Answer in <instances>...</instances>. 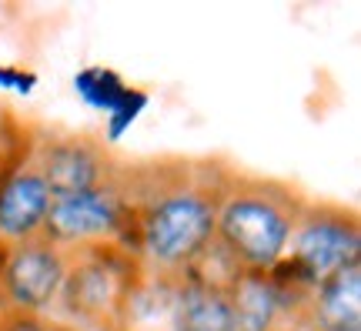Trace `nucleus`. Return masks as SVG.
<instances>
[{
  "mask_svg": "<svg viewBox=\"0 0 361 331\" xmlns=\"http://www.w3.org/2000/svg\"><path fill=\"white\" fill-rule=\"evenodd\" d=\"M231 161L221 157H134L121 161L114 174L124 204V241L141 258L147 278L164 288L178 284L188 267L214 241V217Z\"/></svg>",
  "mask_w": 361,
  "mask_h": 331,
  "instance_id": "f257e3e1",
  "label": "nucleus"
},
{
  "mask_svg": "<svg viewBox=\"0 0 361 331\" xmlns=\"http://www.w3.org/2000/svg\"><path fill=\"white\" fill-rule=\"evenodd\" d=\"M308 194L295 181L228 164L214 217V244L241 271H271L288 251Z\"/></svg>",
  "mask_w": 361,
  "mask_h": 331,
  "instance_id": "f03ea898",
  "label": "nucleus"
},
{
  "mask_svg": "<svg viewBox=\"0 0 361 331\" xmlns=\"http://www.w3.org/2000/svg\"><path fill=\"white\" fill-rule=\"evenodd\" d=\"M147 267L121 244H90L71 251L64 288L54 308L74 331H130L137 298L147 288Z\"/></svg>",
  "mask_w": 361,
  "mask_h": 331,
  "instance_id": "7ed1b4c3",
  "label": "nucleus"
},
{
  "mask_svg": "<svg viewBox=\"0 0 361 331\" xmlns=\"http://www.w3.org/2000/svg\"><path fill=\"white\" fill-rule=\"evenodd\" d=\"M361 261V217L355 204L335 198H311L301 207L288 251L271 267L274 278L288 288L311 294L322 281L338 275L341 267Z\"/></svg>",
  "mask_w": 361,
  "mask_h": 331,
  "instance_id": "20e7f679",
  "label": "nucleus"
},
{
  "mask_svg": "<svg viewBox=\"0 0 361 331\" xmlns=\"http://www.w3.org/2000/svg\"><path fill=\"white\" fill-rule=\"evenodd\" d=\"M34 164L54 198L101 188L117 174V157L101 138L74 128H40L34 138Z\"/></svg>",
  "mask_w": 361,
  "mask_h": 331,
  "instance_id": "39448f33",
  "label": "nucleus"
},
{
  "mask_svg": "<svg viewBox=\"0 0 361 331\" xmlns=\"http://www.w3.org/2000/svg\"><path fill=\"white\" fill-rule=\"evenodd\" d=\"M71 251L54 244L47 234L0 251V308L54 315L64 288Z\"/></svg>",
  "mask_w": 361,
  "mask_h": 331,
  "instance_id": "423d86ee",
  "label": "nucleus"
},
{
  "mask_svg": "<svg viewBox=\"0 0 361 331\" xmlns=\"http://www.w3.org/2000/svg\"><path fill=\"white\" fill-rule=\"evenodd\" d=\"M44 234L67 251L90 244H121L124 241V204L117 194L114 178L80 194H61L51 201Z\"/></svg>",
  "mask_w": 361,
  "mask_h": 331,
  "instance_id": "0eeeda50",
  "label": "nucleus"
},
{
  "mask_svg": "<svg viewBox=\"0 0 361 331\" xmlns=\"http://www.w3.org/2000/svg\"><path fill=\"white\" fill-rule=\"evenodd\" d=\"M54 194L44 184L34 157L0 181V251L44 234Z\"/></svg>",
  "mask_w": 361,
  "mask_h": 331,
  "instance_id": "6e6552de",
  "label": "nucleus"
},
{
  "mask_svg": "<svg viewBox=\"0 0 361 331\" xmlns=\"http://www.w3.org/2000/svg\"><path fill=\"white\" fill-rule=\"evenodd\" d=\"M305 331H361V261L322 281L305 305Z\"/></svg>",
  "mask_w": 361,
  "mask_h": 331,
  "instance_id": "1a4fd4ad",
  "label": "nucleus"
},
{
  "mask_svg": "<svg viewBox=\"0 0 361 331\" xmlns=\"http://www.w3.org/2000/svg\"><path fill=\"white\" fill-rule=\"evenodd\" d=\"M171 321L174 331H238L228 291L191 278L171 284Z\"/></svg>",
  "mask_w": 361,
  "mask_h": 331,
  "instance_id": "9d476101",
  "label": "nucleus"
},
{
  "mask_svg": "<svg viewBox=\"0 0 361 331\" xmlns=\"http://www.w3.org/2000/svg\"><path fill=\"white\" fill-rule=\"evenodd\" d=\"M0 331H74L54 315H34L17 308H0Z\"/></svg>",
  "mask_w": 361,
  "mask_h": 331,
  "instance_id": "9b49d317",
  "label": "nucleus"
}]
</instances>
